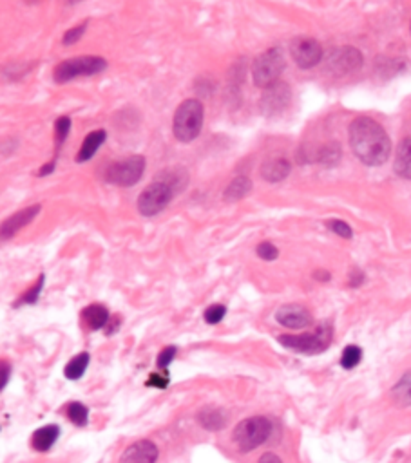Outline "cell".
Here are the masks:
<instances>
[{
    "label": "cell",
    "mask_w": 411,
    "mask_h": 463,
    "mask_svg": "<svg viewBox=\"0 0 411 463\" xmlns=\"http://www.w3.org/2000/svg\"><path fill=\"white\" fill-rule=\"evenodd\" d=\"M350 147L353 154L368 167H379L392 154V141L375 120L360 116L350 125Z\"/></svg>",
    "instance_id": "1"
},
{
    "label": "cell",
    "mask_w": 411,
    "mask_h": 463,
    "mask_svg": "<svg viewBox=\"0 0 411 463\" xmlns=\"http://www.w3.org/2000/svg\"><path fill=\"white\" fill-rule=\"evenodd\" d=\"M203 116L205 111L200 100H185L174 114V136L183 143H191V141L196 140L201 133V127H203Z\"/></svg>",
    "instance_id": "2"
},
{
    "label": "cell",
    "mask_w": 411,
    "mask_h": 463,
    "mask_svg": "<svg viewBox=\"0 0 411 463\" xmlns=\"http://www.w3.org/2000/svg\"><path fill=\"white\" fill-rule=\"evenodd\" d=\"M272 424L265 417H250L239 422L234 429V442L241 452H250L261 447L270 438Z\"/></svg>",
    "instance_id": "3"
},
{
    "label": "cell",
    "mask_w": 411,
    "mask_h": 463,
    "mask_svg": "<svg viewBox=\"0 0 411 463\" xmlns=\"http://www.w3.org/2000/svg\"><path fill=\"white\" fill-rule=\"evenodd\" d=\"M107 69V60L102 56H76L60 62L53 71V78L56 83L73 82L82 76H94Z\"/></svg>",
    "instance_id": "4"
},
{
    "label": "cell",
    "mask_w": 411,
    "mask_h": 463,
    "mask_svg": "<svg viewBox=\"0 0 411 463\" xmlns=\"http://www.w3.org/2000/svg\"><path fill=\"white\" fill-rule=\"evenodd\" d=\"M285 71V56H283L281 51L278 47L274 49H268L265 53L258 56L254 60V66H252V78H254V83L261 89L272 86V83L279 82V76Z\"/></svg>",
    "instance_id": "5"
},
{
    "label": "cell",
    "mask_w": 411,
    "mask_h": 463,
    "mask_svg": "<svg viewBox=\"0 0 411 463\" xmlns=\"http://www.w3.org/2000/svg\"><path fill=\"white\" fill-rule=\"evenodd\" d=\"M332 342V330L328 326H321L313 333H305V335H283L279 337V344L290 351H298L305 355H318L328 350Z\"/></svg>",
    "instance_id": "6"
},
{
    "label": "cell",
    "mask_w": 411,
    "mask_h": 463,
    "mask_svg": "<svg viewBox=\"0 0 411 463\" xmlns=\"http://www.w3.org/2000/svg\"><path fill=\"white\" fill-rule=\"evenodd\" d=\"M174 194L176 192H174V188L167 181L156 178L138 198V210L145 218H153V215L160 214L168 203L173 201Z\"/></svg>",
    "instance_id": "7"
},
{
    "label": "cell",
    "mask_w": 411,
    "mask_h": 463,
    "mask_svg": "<svg viewBox=\"0 0 411 463\" xmlns=\"http://www.w3.org/2000/svg\"><path fill=\"white\" fill-rule=\"evenodd\" d=\"M145 172V158L134 156L123 158L120 161H114L106 171V181L118 187H133L141 179Z\"/></svg>",
    "instance_id": "8"
},
{
    "label": "cell",
    "mask_w": 411,
    "mask_h": 463,
    "mask_svg": "<svg viewBox=\"0 0 411 463\" xmlns=\"http://www.w3.org/2000/svg\"><path fill=\"white\" fill-rule=\"evenodd\" d=\"M290 100H292V91H290L288 83L275 82L263 89L259 109L267 118L279 116L290 106Z\"/></svg>",
    "instance_id": "9"
},
{
    "label": "cell",
    "mask_w": 411,
    "mask_h": 463,
    "mask_svg": "<svg viewBox=\"0 0 411 463\" xmlns=\"http://www.w3.org/2000/svg\"><path fill=\"white\" fill-rule=\"evenodd\" d=\"M290 53L292 58L301 69L315 67L323 60V47L312 36H295L290 44Z\"/></svg>",
    "instance_id": "10"
},
{
    "label": "cell",
    "mask_w": 411,
    "mask_h": 463,
    "mask_svg": "<svg viewBox=\"0 0 411 463\" xmlns=\"http://www.w3.org/2000/svg\"><path fill=\"white\" fill-rule=\"evenodd\" d=\"M360 66H362V55L355 47H341V49H335L330 55V69L337 76L353 73V71L360 69Z\"/></svg>",
    "instance_id": "11"
},
{
    "label": "cell",
    "mask_w": 411,
    "mask_h": 463,
    "mask_svg": "<svg viewBox=\"0 0 411 463\" xmlns=\"http://www.w3.org/2000/svg\"><path fill=\"white\" fill-rule=\"evenodd\" d=\"M275 320L288 330H303L312 324V315L301 304H285L275 312Z\"/></svg>",
    "instance_id": "12"
},
{
    "label": "cell",
    "mask_w": 411,
    "mask_h": 463,
    "mask_svg": "<svg viewBox=\"0 0 411 463\" xmlns=\"http://www.w3.org/2000/svg\"><path fill=\"white\" fill-rule=\"evenodd\" d=\"M39 212H40V205H33V207L22 208V210L9 215V218L0 225V241H8V239L15 238L24 226H28L29 223L39 215Z\"/></svg>",
    "instance_id": "13"
},
{
    "label": "cell",
    "mask_w": 411,
    "mask_h": 463,
    "mask_svg": "<svg viewBox=\"0 0 411 463\" xmlns=\"http://www.w3.org/2000/svg\"><path fill=\"white\" fill-rule=\"evenodd\" d=\"M160 451L151 440H138L123 451L120 463H156Z\"/></svg>",
    "instance_id": "14"
},
{
    "label": "cell",
    "mask_w": 411,
    "mask_h": 463,
    "mask_svg": "<svg viewBox=\"0 0 411 463\" xmlns=\"http://www.w3.org/2000/svg\"><path fill=\"white\" fill-rule=\"evenodd\" d=\"M290 161L286 158L281 156H274L268 158L265 163L261 165V178L268 183H279L286 175L290 174Z\"/></svg>",
    "instance_id": "15"
},
{
    "label": "cell",
    "mask_w": 411,
    "mask_h": 463,
    "mask_svg": "<svg viewBox=\"0 0 411 463\" xmlns=\"http://www.w3.org/2000/svg\"><path fill=\"white\" fill-rule=\"evenodd\" d=\"M59 436H60L59 425H44V427L36 429V431L33 432L31 447L39 452H47L53 445L56 444Z\"/></svg>",
    "instance_id": "16"
},
{
    "label": "cell",
    "mask_w": 411,
    "mask_h": 463,
    "mask_svg": "<svg viewBox=\"0 0 411 463\" xmlns=\"http://www.w3.org/2000/svg\"><path fill=\"white\" fill-rule=\"evenodd\" d=\"M198 422L207 431H221L227 425V413L220 407H203L198 413Z\"/></svg>",
    "instance_id": "17"
},
{
    "label": "cell",
    "mask_w": 411,
    "mask_h": 463,
    "mask_svg": "<svg viewBox=\"0 0 411 463\" xmlns=\"http://www.w3.org/2000/svg\"><path fill=\"white\" fill-rule=\"evenodd\" d=\"M82 317L83 322L87 324V327L93 331H98L102 330V327H106L111 319L109 310H107L106 306H102V304H91V306H87L86 310H83Z\"/></svg>",
    "instance_id": "18"
},
{
    "label": "cell",
    "mask_w": 411,
    "mask_h": 463,
    "mask_svg": "<svg viewBox=\"0 0 411 463\" xmlns=\"http://www.w3.org/2000/svg\"><path fill=\"white\" fill-rule=\"evenodd\" d=\"M106 136H107L106 131H93V133L87 134L86 140H83V143H82V147H80V151H78L76 161H78V163L89 161L91 158L96 154V151H98V148L103 145Z\"/></svg>",
    "instance_id": "19"
},
{
    "label": "cell",
    "mask_w": 411,
    "mask_h": 463,
    "mask_svg": "<svg viewBox=\"0 0 411 463\" xmlns=\"http://www.w3.org/2000/svg\"><path fill=\"white\" fill-rule=\"evenodd\" d=\"M392 402L397 407H410L411 405V370L406 371L392 387Z\"/></svg>",
    "instance_id": "20"
},
{
    "label": "cell",
    "mask_w": 411,
    "mask_h": 463,
    "mask_svg": "<svg viewBox=\"0 0 411 463\" xmlns=\"http://www.w3.org/2000/svg\"><path fill=\"white\" fill-rule=\"evenodd\" d=\"M250 190H252L250 179L245 178V175H238V178L232 179L230 185L225 188L223 199L227 203H235V201H239V199L247 198V195L250 194Z\"/></svg>",
    "instance_id": "21"
},
{
    "label": "cell",
    "mask_w": 411,
    "mask_h": 463,
    "mask_svg": "<svg viewBox=\"0 0 411 463\" xmlns=\"http://www.w3.org/2000/svg\"><path fill=\"white\" fill-rule=\"evenodd\" d=\"M395 172L404 179H411V138H404L395 158Z\"/></svg>",
    "instance_id": "22"
},
{
    "label": "cell",
    "mask_w": 411,
    "mask_h": 463,
    "mask_svg": "<svg viewBox=\"0 0 411 463\" xmlns=\"http://www.w3.org/2000/svg\"><path fill=\"white\" fill-rule=\"evenodd\" d=\"M89 353H78L71 358L69 362L66 364V367H64V375H66L67 380H78V378H82V375L89 367Z\"/></svg>",
    "instance_id": "23"
},
{
    "label": "cell",
    "mask_w": 411,
    "mask_h": 463,
    "mask_svg": "<svg viewBox=\"0 0 411 463\" xmlns=\"http://www.w3.org/2000/svg\"><path fill=\"white\" fill-rule=\"evenodd\" d=\"M339 160H341V147H339V143H335V141L325 145V147L318 152V161L321 165H325V167H335V165L339 163Z\"/></svg>",
    "instance_id": "24"
},
{
    "label": "cell",
    "mask_w": 411,
    "mask_h": 463,
    "mask_svg": "<svg viewBox=\"0 0 411 463\" xmlns=\"http://www.w3.org/2000/svg\"><path fill=\"white\" fill-rule=\"evenodd\" d=\"M67 417L78 427H83L89 422V409L82 404V402H71L67 407Z\"/></svg>",
    "instance_id": "25"
},
{
    "label": "cell",
    "mask_w": 411,
    "mask_h": 463,
    "mask_svg": "<svg viewBox=\"0 0 411 463\" xmlns=\"http://www.w3.org/2000/svg\"><path fill=\"white\" fill-rule=\"evenodd\" d=\"M360 360H362V350L359 346L350 344V346L345 347V351L341 355V366L345 370H353V367L359 366Z\"/></svg>",
    "instance_id": "26"
},
{
    "label": "cell",
    "mask_w": 411,
    "mask_h": 463,
    "mask_svg": "<svg viewBox=\"0 0 411 463\" xmlns=\"http://www.w3.org/2000/svg\"><path fill=\"white\" fill-rule=\"evenodd\" d=\"M71 131V120L67 116H60L59 120L55 121V134H56V154H59V148L62 147L64 141H66L67 134Z\"/></svg>",
    "instance_id": "27"
},
{
    "label": "cell",
    "mask_w": 411,
    "mask_h": 463,
    "mask_svg": "<svg viewBox=\"0 0 411 463\" xmlns=\"http://www.w3.org/2000/svg\"><path fill=\"white\" fill-rule=\"evenodd\" d=\"M44 280H46V277L40 275V277H39V280H36V283H35V286H33V288H29L28 292L24 293L22 299H20L19 302H16V306H19V304H35L36 300H39L40 293H42Z\"/></svg>",
    "instance_id": "28"
},
{
    "label": "cell",
    "mask_w": 411,
    "mask_h": 463,
    "mask_svg": "<svg viewBox=\"0 0 411 463\" xmlns=\"http://www.w3.org/2000/svg\"><path fill=\"white\" fill-rule=\"evenodd\" d=\"M227 315V307L223 304H214V306L205 310V322L207 324H220Z\"/></svg>",
    "instance_id": "29"
},
{
    "label": "cell",
    "mask_w": 411,
    "mask_h": 463,
    "mask_svg": "<svg viewBox=\"0 0 411 463\" xmlns=\"http://www.w3.org/2000/svg\"><path fill=\"white\" fill-rule=\"evenodd\" d=\"M326 226H328V228L332 230L333 234L341 235L342 239H352L353 232H352V228H350L348 223L339 221V219H332V221L326 223Z\"/></svg>",
    "instance_id": "30"
},
{
    "label": "cell",
    "mask_w": 411,
    "mask_h": 463,
    "mask_svg": "<svg viewBox=\"0 0 411 463\" xmlns=\"http://www.w3.org/2000/svg\"><path fill=\"white\" fill-rule=\"evenodd\" d=\"M255 252H258V255L261 257L263 261H274V259H278V255H279V250L268 241L261 243V245L258 246V250H255Z\"/></svg>",
    "instance_id": "31"
},
{
    "label": "cell",
    "mask_w": 411,
    "mask_h": 463,
    "mask_svg": "<svg viewBox=\"0 0 411 463\" xmlns=\"http://www.w3.org/2000/svg\"><path fill=\"white\" fill-rule=\"evenodd\" d=\"M176 353H178V350L174 346H167V347H165V350L161 351L160 355H158V360H156L158 367H161V370H167V367L171 366V364H173V360H174V357H176Z\"/></svg>",
    "instance_id": "32"
},
{
    "label": "cell",
    "mask_w": 411,
    "mask_h": 463,
    "mask_svg": "<svg viewBox=\"0 0 411 463\" xmlns=\"http://www.w3.org/2000/svg\"><path fill=\"white\" fill-rule=\"evenodd\" d=\"M86 29H87V22H83V24H80V26H76V28L69 29V31H67L66 35H64V44H66V46L76 44L83 36Z\"/></svg>",
    "instance_id": "33"
},
{
    "label": "cell",
    "mask_w": 411,
    "mask_h": 463,
    "mask_svg": "<svg viewBox=\"0 0 411 463\" xmlns=\"http://www.w3.org/2000/svg\"><path fill=\"white\" fill-rule=\"evenodd\" d=\"M9 377H11V366L8 362H0V391L4 390L6 385H8Z\"/></svg>",
    "instance_id": "34"
},
{
    "label": "cell",
    "mask_w": 411,
    "mask_h": 463,
    "mask_svg": "<svg viewBox=\"0 0 411 463\" xmlns=\"http://www.w3.org/2000/svg\"><path fill=\"white\" fill-rule=\"evenodd\" d=\"M147 385H153V387H158V390H165L168 385V377H163V375H151L149 380H147Z\"/></svg>",
    "instance_id": "35"
},
{
    "label": "cell",
    "mask_w": 411,
    "mask_h": 463,
    "mask_svg": "<svg viewBox=\"0 0 411 463\" xmlns=\"http://www.w3.org/2000/svg\"><path fill=\"white\" fill-rule=\"evenodd\" d=\"M258 463H283V459L279 458L278 454H274V452H265V454L259 458Z\"/></svg>",
    "instance_id": "36"
},
{
    "label": "cell",
    "mask_w": 411,
    "mask_h": 463,
    "mask_svg": "<svg viewBox=\"0 0 411 463\" xmlns=\"http://www.w3.org/2000/svg\"><path fill=\"white\" fill-rule=\"evenodd\" d=\"M55 163H56V160H53L51 163L44 165V167L40 168V171H39V175H47V174H51V172L55 171Z\"/></svg>",
    "instance_id": "37"
},
{
    "label": "cell",
    "mask_w": 411,
    "mask_h": 463,
    "mask_svg": "<svg viewBox=\"0 0 411 463\" xmlns=\"http://www.w3.org/2000/svg\"><path fill=\"white\" fill-rule=\"evenodd\" d=\"M315 277H318V279H323V280H328V279H330V273L318 272V273H315Z\"/></svg>",
    "instance_id": "38"
},
{
    "label": "cell",
    "mask_w": 411,
    "mask_h": 463,
    "mask_svg": "<svg viewBox=\"0 0 411 463\" xmlns=\"http://www.w3.org/2000/svg\"><path fill=\"white\" fill-rule=\"evenodd\" d=\"M31 2H35V0H31Z\"/></svg>",
    "instance_id": "39"
}]
</instances>
